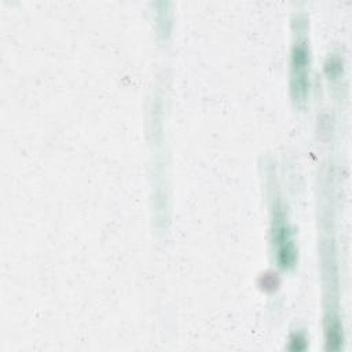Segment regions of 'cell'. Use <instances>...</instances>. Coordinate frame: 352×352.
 <instances>
[{"instance_id": "6da1fadb", "label": "cell", "mask_w": 352, "mask_h": 352, "mask_svg": "<svg viewBox=\"0 0 352 352\" xmlns=\"http://www.w3.org/2000/svg\"><path fill=\"white\" fill-rule=\"evenodd\" d=\"M308 48L307 40L300 37L293 45L292 54V89L296 100L305 99L308 89Z\"/></svg>"}, {"instance_id": "7a4b0ae2", "label": "cell", "mask_w": 352, "mask_h": 352, "mask_svg": "<svg viewBox=\"0 0 352 352\" xmlns=\"http://www.w3.org/2000/svg\"><path fill=\"white\" fill-rule=\"evenodd\" d=\"M274 246L276 249V258L279 265L290 267L294 263V248L293 241L290 238L289 228L286 226V219L279 206H276L274 216V227H272Z\"/></svg>"}]
</instances>
